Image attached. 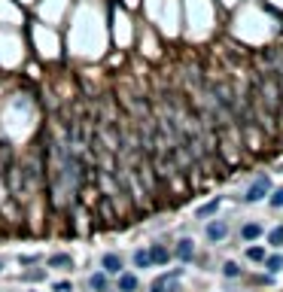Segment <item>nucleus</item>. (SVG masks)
Segmentation results:
<instances>
[{
    "label": "nucleus",
    "instance_id": "15",
    "mask_svg": "<svg viewBox=\"0 0 283 292\" xmlns=\"http://www.w3.org/2000/svg\"><path fill=\"white\" fill-rule=\"evenodd\" d=\"M268 204H271L274 210H280V207H283V189H277V192H271V198H268Z\"/></svg>",
    "mask_w": 283,
    "mask_h": 292
},
{
    "label": "nucleus",
    "instance_id": "16",
    "mask_svg": "<svg viewBox=\"0 0 283 292\" xmlns=\"http://www.w3.org/2000/svg\"><path fill=\"white\" fill-rule=\"evenodd\" d=\"M92 286H95V289H104V286H107V274H95V277H92Z\"/></svg>",
    "mask_w": 283,
    "mask_h": 292
},
{
    "label": "nucleus",
    "instance_id": "11",
    "mask_svg": "<svg viewBox=\"0 0 283 292\" xmlns=\"http://www.w3.org/2000/svg\"><path fill=\"white\" fill-rule=\"evenodd\" d=\"M134 265H137V268H149V265H152L149 250H137V252H134Z\"/></svg>",
    "mask_w": 283,
    "mask_h": 292
},
{
    "label": "nucleus",
    "instance_id": "2",
    "mask_svg": "<svg viewBox=\"0 0 283 292\" xmlns=\"http://www.w3.org/2000/svg\"><path fill=\"white\" fill-rule=\"evenodd\" d=\"M225 234H228V222H222V219H216V222L207 226V240L219 244V240H225Z\"/></svg>",
    "mask_w": 283,
    "mask_h": 292
},
{
    "label": "nucleus",
    "instance_id": "10",
    "mask_svg": "<svg viewBox=\"0 0 283 292\" xmlns=\"http://www.w3.org/2000/svg\"><path fill=\"white\" fill-rule=\"evenodd\" d=\"M49 265H52V268H70L73 259H70V256H64V252H55L52 259H49Z\"/></svg>",
    "mask_w": 283,
    "mask_h": 292
},
{
    "label": "nucleus",
    "instance_id": "8",
    "mask_svg": "<svg viewBox=\"0 0 283 292\" xmlns=\"http://www.w3.org/2000/svg\"><path fill=\"white\" fill-rule=\"evenodd\" d=\"M265 268L271 274H280L283 271V256H265Z\"/></svg>",
    "mask_w": 283,
    "mask_h": 292
},
{
    "label": "nucleus",
    "instance_id": "13",
    "mask_svg": "<svg viewBox=\"0 0 283 292\" xmlns=\"http://www.w3.org/2000/svg\"><path fill=\"white\" fill-rule=\"evenodd\" d=\"M247 259L250 262H265V246H250L247 250Z\"/></svg>",
    "mask_w": 283,
    "mask_h": 292
},
{
    "label": "nucleus",
    "instance_id": "6",
    "mask_svg": "<svg viewBox=\"0 0 283 292\" xmlns=\"http://www.w3.org/2000/svg\"><path fill=\"white\" fill-rule=\"evenodd\" d=\"M104 274H122V259H119L116 252L104 256Z\"/></svg>",
    "mask_w": 283,
    "mask_h": 292
},
{
    "label": "nucleus",
    "instance_id": "3",
    "mask_svg": "<svg viewBox=\"0 0 283 292\" xmlns=\"http://www.w3.org/2000/svg\"><path fill=\"white\" fill-rule=\"evenodd\" d=\"M174 256H177V259H180V262H192V259H195V244H192L189 238H183V240L177 244V250H174Z\"/></svg>",
    "mask_w": 283,
    "mask_h": 292
},
{
    "label": "nucleus",
    "instance_id": "12",
    "mask_svg": "<svg viewBox=\"0 0 283 292\" xmlns=\"http://www.w3.org/2000/svg\"><path fill=\"white\" fill-rule=\"evenodd\" d=\"M268 244L271 246H283V226H277V228L268 232Z\"/></svg>",
    "mask_w": 283,
    "mask_h": 292
},
{
    "label": "nucleus",
    "instance_id": "17",
    "mask_svg": "<svg viewBox=\"0 0 283 292\" xmlns=\"http://www.w3.org/2000/svg\"><path fill=\"white\" fill-rule=\"evenodd\" d=\"M149 292H165V283H161V277L152 283V289H149Z\"/></svg>",
    "mask_w": 283,
    "mask_h": 292
},
{
    "label": "nucleus",
    "instance_id": "4",
    "mask_svg": "<svg viewBox=\"0 0 283 292\" xmlns=\"http://www.w3.org/2000/svg\"><path fill=\"white\" fill-rule=\"evenodd\" d=\"M149 259H152V265H168V262H171V250H168V246H161V244H152Z\"/></svg>",
    "mask_w": 283,
    "mask_h": 292
},
{
    "label": "nucleus",
    "instance_id": "9",
    "mask_svg": "<svg viewBox=\"0 0 283 292\" xmlns=\"http://www.w3.org/2000/svg\"><path fill=\"white\" fill-rule=\"evenodd\" d=\"M219 210V198H213V201H207L204 207H198V219H207V216H213Z\"/></svg>",
    "mask_w": 283,
    "mask_h": 292
},
{
    "label": "nucleus",
    "instance_id": "14",
    "mask_svg": "<svg viewBox=\"0 0 283 292\" xmlns=\"http://www.w3.org/2000/svg\"><path fill=\"white\" fill-rule=\"evenodd\" d=\"M222 274H225V277H240V265H237V262H225V265H222Z\"/></svg>",
    "mask_w": 283,
    "mask_h": 292
},
{
    "label": "nucleus",
    "instance_id": "1",
    "mask_svg": "<svg viewBox=\"0 0 283 292\" xmlns=\"http://www.w3.org/2000/svg\"><path fill=\"white\" fill-rule=\"evenodd\" d=\"M271 195V180L265 176V174H259L256 180H253V186L244 192V204H256V201H262V198H268Z\"/></svg>",
    "mask_w": 283,
    "mask_h": 292
},
{
    "label": "nucleus",
    "instance_id": "5",
    "mask_svg": "<svg viewBox=\"0 0 283 292\" xmlns=\"http://www.w3.org/2000/svg\"><path fill=\"white\" fill-rule=\"evenodd\" d=\"M262 238V226L259 222H247V226H240V240H259Z\"/></svg>",
    "mask_w": 283,
    "mask_h": 292
},
{
    "label": "nucleus",
    "instance_id": "18",
    "mask_svg": "<svg viewBox=\"0 0 283 292\" xmlns=\"http://www.w3.org/2000/svg\"><path fill=\"white\" fill-rule=\"evenodd\" d=\"M0 268H4V265H0Z\"/></svg>",
    "mask_w": 283,
    "mask_h": 292
},
{
    "label": "nucleus",
    "instance_id": "7",
    "mask_svg": "<svg viewBox=\"0 0 283 292\" xmlns=\"http://www.w3.org/2000/svg\"><path fill=\"white\" fill-rule=\"evenodd\" d=\"M134 289H137L134 274H119V292H134Z\"/></svg>",
    "mask_w": 283,
    "mask_h": 292
}]
</instances>
